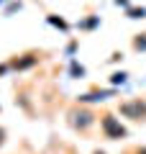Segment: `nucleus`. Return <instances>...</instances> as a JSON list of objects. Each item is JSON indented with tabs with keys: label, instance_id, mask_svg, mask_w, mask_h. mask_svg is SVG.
Segmentation results:
<instances>
[{
	"label": "nucleus",
	"instance_id": "nucleus-1",
	"mask_svg": "<svg viewBox=\"0 0 146 154\" xmlns=\"http://www.w3.org/2000/svg\"><path fill=\"white\" fill-rule=\"evenodd\" d=\"M100 126H103V134H105V139H113V141H118V139H126V136H128L126 126L118 121V118H115V116H110V113H105V116H103Z\"/></svg>",
	"mask_w": 146,
	"mask_h": 154
},
{
	"label": "nucleus",
	"instance_id": "nucleus-2",
	"mask_svg": "<svg viewBox=\"0 0 146 154\" xmlns=\"http://www.w3.org/2000/svg\"><path fill=\"white\" fill-rule=\"evenodd\" d=\"M120 116L131 118V121H146V100L133 98V100L120 103Z\"/></svg>",
	"mask_w": 146,
	"mask_h": 154
},
{
	"label": "nucleus",
	"instance_id": "nucleus-3",
	"mask_svg": "<svg viewBox=\"0 0 146 154\" xmlns=\"http://www.w3.org/2000/svg\"><path fill=\"white\" fill-rule=\"evenodd\" d=\"M92 121H95V116H92L87 108H75V110H69V123H72V128L85 131V128L92 126Z\"/></svg>",
	"mask_w": 146,
	"mask_h": 154
},
{
	"label": "nucleus",
	"instance_id": "nucleus-4",
	"mask_svg": "<svg viewBox=\"0 0 146 154\" xmlns=\"http://www.w3.org/2000/svg\"><path fill=\"white\" fill-rule=\"evenodd\" d=\"M11 64V69H31L33 64H38V54H33V51H28V54H23V57H16L13 62H8Z\"/></svg>",
	"mask_w": 146,
	"mask_h": 154
},
{
	"label": "nucleus",
	"instance_id": "nucleus-5",
	"mask_svg": "<svg viewBox=\"0 0 146 154\" xmlns=\"http://www.w3.org/2000/svg\"><path fill=\"white\" fill-rule=\"evenodd\" d=\"M113 95V90H100V93H87V95H80V103H97V100H105Z\"/></svg>",
	"mask_w": 146,
	"mask_h": 154
},
{
	"label": "nucleus",
	"instance_id": "nucleus-6",
	"mask_svg": "<svg viewBox=\"0 0 146 154\" xmlns=\"http://www.w3.org/2000/svg\"><path fill=\"white\" fill-rule=\"evenodd\" d=\"M46 21L51 23V26H56V28H62V31H69V23H67L64 18H56V16H46Z\"/></svg>",
	"mask_w": 146,
	"mask_h": 154
},
{
	"label": "nucleus",
	"instance_id": "nucleus-7",
	"mask_svg": "<svg viewBox=\"0 0 146 154\" xmlns=\"http://www.w3.org/2000/svg\"><path fill=\"white\" fill-rule=\"evenodd\" d=\"M97 23H100V16H92V18H85V21L80 23V28H82V31H87V28H95Z\"/></svg>",
	"mask_w": 146,
	"mask_h": 154
},
{
	"label": "nucleus",
	"instance_id": "nucleus-8",
	"mask_svg": "<svg viewBox=\"0 0 146 154\" xmlns=\"http://www.w3.org/2000/svg\"><path fill=\"white\" fill-rule=\"evenodd\" d=\"M133 49L136 51H146V33H138L133 38Z\"/></svg>",
	"mask_w": 146,
	"mask_h": 154
},
{
	"label": "nucleus",
	"instance_id": "nucleus-9",
	"mask_svg": "<svg viewBox=\"0 0 146 154\" xmlns=\"http://www.w3.org/2000/svg\"><path fill=\"white\" fill-rule=\"evenodd\" d=\"M110 82L113 85H123L126 82V72H113V75H110Z\"/></svg>",
	"mask_w": 146,
	"mask_h": 154
},
{
	"label": "nucleus",
	"instance_id": "nucleus-10",
	"mask_svg": "<svg viewBox=\"0 0 146 154\" xmlns=\"http://www.w3.org/2000/svg\"><path fill=\"white\" fill-rule=\"evenodd\" d=\"M146 11L144 8H128V18H144Z\"/></svg>",
	"mask_w": 146,
	"mask_h": 154
},
{
	"label": "nucleus",
	"instance_id": "nucleus-11",
	"mask_svg": "<svg viewBox=\"0 0 146 154\" xmlns=\"http://www.w3.org/2000/svg\"><path fill=\"white\" fill-rule=\"evenodd\" d=\"M72 75H75V77H82V75H85V69H82L77 62H72Z\"/></svg>",
	"mask_w": 146,
	"mask_h": 154
},
{
	"label": "nucleus",
	"instance_id": "nucleus-12",
	"mask_svg": "<svg viewBox=\"0 0 146 154\" xmlns=\"http://www.w3.org/2000/svg\"><path fill=\"white\" fill-rule=\"evenodd\" d=\"M3 144H5V128L0 126V146H3Z\"/></svg>",
	"mask_w": 146,
	"mask_h": 154
},
{
	"label": "nucleus",
	"instance_id": "nucleus-13",
	"mask_svg": "<svg viewBox=\"0 0 146 154\" xmlns=\"http://www.w3.org/2000/svg\"><path fill=\"white\" fill-rule=\"evenodd\" d=\"M8 69H11V64H0V75H5Z\"/></svg>",
	"mask_w": 146,
	"mask_h": 154
},
{
	"label": "nucleus",
	"instance_id": "nucleus-14",
	"mask_svg": "<svg viewBox=\"0 0 146 154\" xmlns=\"http://www.w3.org/2000/svg\"><path fill=\"white\" fill-rule=\"evenodd\" d=\"M136 154H146V146H141V149H136Z\"/></svg>",
	"mask_w": 146,
	"mask_h": 154
},
{
	"label": "nucleus",
	"instance_id": "nucleus-15",
	"mask_svg": "<svg viewBox=\"0 0 146 154\" xmlns=\"http://www.w3.org/2000/svg\"><path fill=\"white\" fill-rule=\"evenodd\" d=\"M95 154H105V152H95Z\"/></svg>",
	"mask_w": 146,
	"mask_h": 154
},
{
	"label": "nucleus",
	"instance_id": "nucleus-16",
	"mask_svg": "<svg viewBox=\"0 0 146 154\" xmlns=\"http://www.w3.org/2000/svg\"><path fill=\"white\" fill-rule=\"evenodd\" d=\"M0 3H5V0H0Z\"/></svg>",
	"mask_w": 146,
	"mask_h": 154
}]
</instances>
